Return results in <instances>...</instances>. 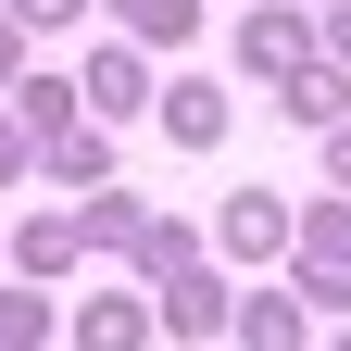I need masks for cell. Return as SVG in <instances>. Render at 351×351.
I'll return each mask as SVG.
<instances>
[{
    "instance_id": "obj_1",
    "label": "cell",
    "mask_w": 351,
    "mask_h": 351,
    "mask_svg": "<svg viewBox=\"0 0 351 351\" xmlns=\"http://www.w3.org/2000/svg\"><path fill=\"white\" fill-rule=\"evenodd\" d=\"M138 25H189V0H138Z\"/></svg>"
}]
</instances>
